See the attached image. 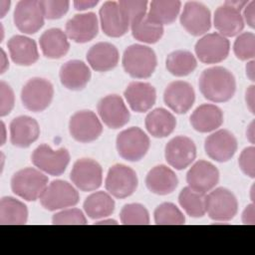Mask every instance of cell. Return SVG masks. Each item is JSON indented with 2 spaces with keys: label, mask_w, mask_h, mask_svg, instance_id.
Listing matches in <instances>:
<instances>
[{
  "label": "cell",
  "mask_w": 255,
  "mask_h": 255,
  "mask_svg": "<svg viewBox=\"0 0 255 255\" xmlns=\"http://www.w3.org/2000/svg\"><path fill=\"white\" fill-rule=\"evenodd\" d=\"M198 86L202 96L213 103L229 101L236 91V81L233 74L220 66L204 70L199 77Z\"/></svg>",
  "instance_id": "cell-1"
},
{
  "label": "cell",
  "mask_w": 255,
  "mask_h": 255,
  "mask_svg": "<svg viewBox=\"0 0 255 255\" xmlns=\"http://www.w3.org/2000/svg\"><path fill=\"white\" fill-rule=\"evenodd\" d=\"M157 65L154 51L144 45L128 46L123 55V67L126 73L134 79L149 78Z\"/></svg>",
  "instance_id": "cell-2"
},
{
  "label": "cell",
  "mask_w": 255,
  "mask_h": 255,
  "mask_svg": "<svg viewBox=\"0 0 255 255\" xmlns=\"http://www.w3.org/2000/svg\"><path fill=\"white\" fill-rule=\"evenodd\" d=\"M47 185L48 177L33 167L20 169L11 178L13 193L26 201H35L40 198Z\"/></svg>",
  "instance_id": "cell-3"
},
{
  "label": "cell",
  "mask_w": 255,
  "mask_h": 255,
  "mask_svg": "<svg viewBox=\"0 0 255 255\" xmlns=\"http://www.w3.org/2000/svg\"><path fill=\"white\" fill-rule=\"evenodd\" d=\"M149 137L137 127H131L121 131L116 140L120 156L128 161H138L148 151Z\"/></svg>",
  "instance_id": "cell-4"
},
{
  "label": "cell",
  "mask_w": 255,
  "mask_h": 255,
  "mask_svg": "<svg viewBox=\"0 0 255 255\" xmlns=\"http://www.w3.org/2000/svg\"><path fill=\"white\" fill-rule=\"evenodd\" d=\"M205 211L214 221H229L238 211L235 195L227 188L218 187L205 195Z\"/></svg>",
  "instance_id": "cell-5"
},
{
  "label": "cell",
  "mask_w": 255,
  "mask_h": 255,
  "mask_svg": "<svg viewBox=\"0 0 255 255\" xmlns=\"http://www.w3.org/2000/svg\"><path fill=\"white\" fill-rule=\"evenodd\" d=\"M79 200L80 195L77 189L69 182L60 179L48 184L40 196L41 205L49 211L75 206Z\"/></svg>",
  "instance_id": "cell-6"
},
{
  "label": "cell",
  "mask_w": 255,
  "mask_h": 255,
  "mask_svg": "<svg viewBox=\"0 0 255 255\" xmlns=\"http://www.w3.org/2000/svg\"><path fill=\"white\" fill-rule=\"evenodd\" d=\"M54 96V88L50 81L35 77L30 79L22 88L21 101L23 106L34 113L46 110Z\"/></svg>",
  "instance_id": "cell-7"
},
{
  "label": "cell",
  "mask_w": 255,
  "mask_h": 255,
  "mask_svg": "<svg viewBox=\"0 0 255 255\" xmlns=\"http://www.w3.org/2000/svg\"><path fill=\"white\" fill-rule=\"evenodd\" d=\"M138 179L136 172L125 164L117 163L110 167L105 186L107 191L116 198H126L134 193Z\"/></svg>",
  "instance_id": "cell-8"
},
{
  "label": "cell",
  "mask_w": 255,
  "mask_h": 255,
  "mask_svg": "<svg viewBox=\"0 0 255 255\" xmlns=\"http://www.w3.org/2000/svg\"><path fill=\"white\" fill-rule=\"evenodd\" d=\"M31 160L39 170L58 176L65 172L70 162V153L64 147L52 149L48 144L43 143L34 149Z\"/></svg>",
  "instance_id": "cell-9"
},
{
  "label": "cell",
  "mask_w": 255,
  "mask_h": 255,
  "mask_svg": "<svg viewBox=\"0 0 255 255\" xmlns=\"http://www.w3.org/2000/svg\"><path fill=\"white\" fill-rule=\"evenodd\" d=\"M69 131L75 140L87 143L99 138L103 132V126L94 112L84 110L71 117Z\"/></svg>",
  "instance_id": "cell-10"
},
{
  "label": "cell",
  "mask_w": 255,
  "mask_h": 255,
  "mask_svg": "<svg viewBox=\"0 0 255 255\" xmlns=\"http://www.w3.org/2000/svg\"><path fill=\"white\" fill-rule=\"evenodd\" d=\"M44 14L37 0H22L15 7L13 20L16 28L24 34H35L44 26Z\"/></svg>",
  "instance_id": "cell-11"
},
{
  "label": "cell",
  "mask_w": 255,
  "mask_h": 255,
  "mask_svg": "<svg viewBox=\"0 0 255 255\" xmlns=\"http://www.w3.org/2000/svg\"><path fill=\"white\" fill-rule=\"evenodd\" d=\"M194 51L200 62L217 64L227 58L230 43L227 38L219 33H209L196 42Z\"/></svg>",
  "instance_id": "cell-12"
},
{
  "label": "cell",
  "mask_w": 255,
  "mask_h": 255,
  "mask_svg": "<svg viewBox=\"0 0 255 255\" xmlns=\"http://www.w3.org/2000/svg\"><path fill=\"white\" fill-rule=\"evenodd\" d=\"M70 178L78 189L93 191L102 185L103 169L94 159L80 158L74 163Z\"/></svg>",
  "instance_id": "cell-13"
},
{
  "label": "cell",
  "mask_w": 255,
  "mask_h": 255,
  "mask_svg": "<svg viewBox=\"0 0 255 255\" xmlns=\"http://www.w3.org/2000/svg\"><path fill=\"white\" fill-rule=\"evenodd\" d=\"M164 157L171 167L178 170L184 169L196 157L195 143L185 135L174 136L165 145Z\"/></svg>",
  "instance_id": "cell-14"
},
{
  "label": "cell",
  "mask_w": 255,
  "mask_h": 255,
  "mask_svg": "<svg viewBox=\"0 0 255 255\" xmlns=\"http://www.w3.org/2000/svg\"><path fill=\"white\" fill-rule=\"evenodd\" d=\"M180 24L192 36L203 35L211 27L210 11L200 2H186L180 15Z\"/></svg>",
  "instance_id": "cell-15"
},
{
  "label": "cell",
  "mask_w": 255,
  "mask_h": 255,
  "mask_svg": "<svg viewBox=\"0 0 255 255\" xmlns=\"http://www.w3.org/2000/svg\"><path fill=\"white\" fill-rule=\"evenodd\" d=\"M237 139L227 129H218L208 135L204 141L206 154L218 162H226L233 157L237 150Z\"/></svg>",
  "instance_id": "cell-16"
},
{
  "label": "cell",
  "mask_w": 255,
  "mask_h": 255,
  "mask_svg": "<svg viewBox=\"0 0 255 255\" xmlns=\"http://www.w3.org/2000/svg\"><path fill=\"white\" fill-rule=\"evenodd\" d=\"M98 113L103 123L113 129L126 126L130 117L126 104L118 95H109L101 99L98 103Z\"/></svg>",
  "instance_id": "cell-17"
},
{
  "label": "cell",
  "mask_w": 255,
  "mask_h": 255,
  "mask_svg": "<svg viewBox=\"0 0 255 255\" xmlns=\"http://www.w3.org/2000/svg\"><path fill=\"white\" fill-rule=\"evenodd\" d=\"M99 14L102 30L107 36L118 38L124 36L128 31L130 23L118 2H105Z\"/></svg>",
  "instance_id": "cell-18"
},
{
  "label": "cell",
  "mask_w": 255,
  "mask_h": 255,
  "mask_svg": "<svg viewBox=\"0 0 255 255\" xmlns=\"http://www.w3.org/2000/svg\"><path fill=\"white\" fill-rule=\"evenodd\" d=\"M219 180V171L215 165L206 160L196 161L186 173L188 187L200 192L207 193L212 190Z\"/></svg>",
  "instance_id": "cell-19"
},
{
  "label": "cell",
  "mask_w": 255,
  "mask_h": 255,
  "mask_svg": "<svg viewBox=\"0 0 255 255\" xmlns=\"http://www.w3.org/2000/svg\"><path fill=\"white\" fill-rule=\"evenodd\" d=\"M163 101L172 112L182 115L192 108L195 101V93L189 83L174 81L165 88Z\"/></svg>",
  "instance_id": "cell-20"
},
{
  "label": "cell",
  "mask_w": 255,
  "mask_h": 255,
  "mask_svg": "<svg viewBox=\"0 0 255 255\" xmlns=\"http://www.w3.org/2000/svg\"><path fill=\"white\" fill-rule=\"evenodd\" d=\"M98 33V18L93 12L77 14L66 23V35L76 43L90 42Z\"/></svg>",
  "instance_id": "cell-21"
},
{
  "label": "cell",
  "mask_w": 255,
  "mask_h": 255,
  "mask_svg": "<svg viewBox=\"0 0 255 255\" xmlns=\"http://www.w3.org/2000/svg\"><path fill=\"white\" fill-rule=\"evenodd\" d=\"M213 24L220 35L225 38L234 37L244 28V20L241 10L230 5L226 1L215 10Z\"/></svg>",
  "instance_id": "cell-22"
},
{
  "label": "cell",
  "mask_w": 255,
  "mask_h": 255,
  "mask_svg": "<svg viewBox=\"0 0 255 255\" xmlns=\"http://www.w3.org/2000/svg\"><path fill=\"white\" fill-rule=\"evenodd\" d=\"M40 135L38 122L28 116H19L10 123V141L14 146L26 148Z\"/></svg>",
  "instance_id": "cell-23"
},
{
  "label": "cell",
  "mask_w": 255,
  "mask_h": 255,
  "mask_svg": "<svg viewBox=\"0 0 255 255\" xmlns=\"http://www.w3.org/2000/svg\"><path fill=\"white\" fill-rule=\"evenodd\" d=\"M128 106L133 112L144 113L150 110L156 101L154 87L144 82H131L124 92Z\"/></svg>",
  "instance_id": "cell-24"
},
{
  "label": "cell",
  "mask_w": 255,
  "mask_h": 255,
  "mask_svg": "<svg viewBox=\"0 0 255 255\" xmlns=\"http://www.w3.org/2000/svg\"><path fill=\"white\" fill-rule=\"evenodd\" d=\"M91 70L80 60H70L60 68L61 84L71 91L83 90L91 80Z\"/></svg>",
  "instance_id": "cell-25"
},
{
  "label": "cell",
  "mask_w": 255,
  "mask_h": 255,
  "mask_svg": "<svg viewBox=\"0 0 255 255\" xmlns=\"http://www.w3.org/2000/svg\"><path fill=\"white\" fill-rule=\"evenodd\" d=\"M117 47L108 42H100L90 48L87 61L91 68L97 72H108L117 67L119 63Z\"/></svg>",
  "instance_id": "cell-26"
},
{
  "label": "cell",
  "mask_w": 255,
  "mask_h": 255,
  "mask_svg": "<svg viewBox=\"0 0 255 255\" xmlns=\"http://www.w3.org/2000/svg\"><path fill=\"white\" fill-rule=\"evenodd\" d=\"M177 184L178 178L174 171L163 164L152 167L145 177L147 189L157 195L172 193L177 187Z\"/></svg>",
  "instance_id": "cell-27"
},
{
  "label": "cell",
  "mask_w": 255,
  "mask_h": 255,
  "mask_svg": "<svg viewBox=\"0 0 255 255\" xmlns=\"http://www.w3.org/2000/svg\"><path fill=\"white\" fill-rule=\"evenodd\" d=\"M12 61L19 66H31L39 59L36 42L23 35H15L7 42Z\"/></svg>",
  "instance_id": "cell-28"
},
{
  "label": "cell",
  "mask_w": 255,
  "mask_h": 255,
  "mask_svg": "<svg viewBox=\"0 0 255 255\" xmlns=\"http://www.w3.org/2000/svg\"><path fill=\"white\" fill-rule=\"evenodd\" d=\"M192 128L199 132H210L223 124V112L212 104H202L190 116Z\"/></svg>",
  "instance_id": "cell-29"
},
{
  "label": "cell",
  "mask_w": 255,
  "mask_h": 255,
  "mask_svg": "<svg viewBox=\"0 0 255 255\" xmlns=\"http://www.w3.org/2000/svg\"><path fill=\"white\" fill-rule=\"evenodd\" d=\"M39 45L43 55L49 59H60L70 49L68 36L59 28L46 30L39 39Z\"/></svg>",
  "instance_id": "cell-30"
},
{
  "label": "cell",
  "mask_w": 255,
  "mask_h": 255,
  "mask_svg": "<svg viewBox=\"0 0 255 255\" xmlns=\"http://www.w3.org/2000/svg\"><path fill=\"white\" fill-rule=\"evenodd\" d=\"M145 128L153 137H166L176 127L175 117L163 108H157L149 112L144 121Z\"/></svg>",
  "instance_id": "cell-31"
},
{
  "label": "cell",
  "mask_w": 255,
  "mask_h": 255,
  "mask_svg": "<svg viewBox=\"0 0 255 255\" xmlns=\"http://www.w3.org/2000/svg\"><path fill=\"white\" fill-rule=\"evenodd\" d=\"M181 2L177 0H154L150 2L147 19L158 26L173 23L179 13Z\"/></svg>",
  "instance_id": "cell-32"
},
{
  "label": "cell",
  "mask_w": 255,
  "mask_h": 255,
  "mask_svg": "<svg viewBox=\"0 0 255 255\" xmlns=\"http://www.w3.org/2000/svg\"><path fill=\"white\" fill-rule=\"evenodd\" d=\"M83 207L89 218L94 220L103 219L114 212L115 200L110 193L97 191L86 198Z\"/></svg>",
  "instance_id": "cell-33"
},
{
  "label": "cell",
  "mask_w": 255,
  "mask_h": 255,
  "mask_svg": "<svg viewBox=\"0 0 255 255\" xmlns=\"http://www.w3.org/2000/svg\"><path fill=\"white\" fill-rule=\"evenodd\" d=\"M28 219L27 206L20 200L4 196L0 200V224L22 225L26 224Z\"/></svg>",
  "instance_id": "cell-34"
},
{
  "label": "cell",
  "mask_w": 255,
  "mask_h": 255,
  "mask_svg": "<svg viewBox=\"0 0 255 255\" xmlns=\"http://www.w3.org/2000/svg\"><path fill=\"white\" fill-rule=\"evenodd\" d=\"M165 67L171 75L175 77H185L196 69L197 61L191 52L176 50L167 56Z\"/></svg>",
  "instance_id": "cell-35"
},
{
  "label": "cell",
  "mask_w": 255,
  "mask_h": 255,
  "mask_svg": "<svg viewBox=\"0 0 255 255\" xmlns=\"http://www.w3.org/2000/svg\"><path fill=\"white\" fill-rule=\"evenodd\" d=\"M132 37L142 43L154 44L159 41L163 35V27L151 23L146 15L135 20L130 24Z\"/></svg>",
  "instance_id": "cell-36"
},
{
  "label": "cell",
  "mask_w": 255,
  "mask_h": 255,
  "mask_svg": "<svg viewBox=\"0 0 255 255\" xmlns=\"http://www.w3.org/2000/svg\"><path fill=\"white\" fill-rule=\"evenodd\" d=\"M205 194L197 192L190 187H184L179 195L178 202L183 210L191 217L199 218L205 215Z\"/></svg>",
  "instance_id": "cell-37"
},
{
  "label": "cell",
  "mask_w": 255,
  "mask_h": 255,
  "mask_svg": "<svg viewBox=\"0 0 255 255\" xmlns=\"http://www.w3.org/2000/svg\"><path fill=\"white\" fill-rule=\"evenodd\" d=\"M154 222L157 225H181L185 222L183 213L176 205L170 202L159 204L154 212Z\"/></svg>",
  "instance_id": "cell-38"
},
{
  "label": "cell",
  "mask_w": 255,
  "mask_h": 255,
  "mask_svg": "<svg viewBox=\"0 0 255 255\" xmlns=\"http://www.w3.org/2000/svg\"><path fill=\"white\" fill-rule=\"evenodd\" d=\"M121 222L125 225H147L149 214L147 209L139 203L126 204L120 213Z\"/></svg>",
  "instance_id": "cell-39"
},
{
  "label": "cell",
  "mask_w": 255,
  "mask_h": 255,
  "mask_svg": "<svg viewBox=\"0 0 255 255\" xmlns=\"http://www.w3.org/2000/svg\"><path fill=\"white\" fill-rule=\"evenodd\" d=\"M235 56L241 60L246 61L255 57V35L252 32H244L240 34L233 45Z\"/></svg>",
  "instance_id": "cell-40"
},
{
  "label": "cell",
  "mask_w": 255,
  "mask_h": 255,
  "mask_svg": "<svg viewBox=\"0 0 255 255\" xmlns=\"http://www.w3.org/2000/svg\"><path fill=\"white\" fill-rule=\"evenodd\" d=\"M52 223L55 225H84L87 224V218L82 210L78 208H69L54 214Z\"/></svg>",
  "instance_id": "cell-41"
},
{
  "label": "cell",
  "mask_w": 255,
  "mask_h": 255,
  "mask_svg": "<svg viewBox=\"0 0 255 255\" xmlns=\"http://www.w3.org/2000/svg\"><path fill=\"white\" fill-rule=\"evenodd\" d=\"M118 3L130 24L146 15L147 1L145 0H121Z\"/></svg>",
  "instance_id": "cell-42"
},
{
  "label": "cell",
  "mask_w": 255,
  "mask_h": 255,
  "mask_svg": "<svg viewBox=\"0 0 255 255\" xmlns=\"http://www.w3.org/2000/svg\"><path fill=\"white\" fill-rule=\"evenodd\" d=\"M40 5L44 17L49 20H55L60 19L68 12L70 2L67 0H41Z\"/></svg>",
  "instance_id": "cell-43"
},
{
  "label": "cell",
  "mask_w": 255,
  "mask_h": 255,
  "mask_svg": "<svg viewBox=\"0 0 255 255\" xmlns=\"http://www.w3.org/2000/svg\"><path fill=\"white\" fill-rule=\"evenodd\" d=\"M239 167L242 170V172L251 177L254 178L255 176V147L254 146H248L245 147L239 156L238 159Z\"/></svg>",
  "instance_id": "cell-44"
},
{
  "label": "cell",
  "mask_w": 255,
  "mask_h": 255,
  "mask_svg": "<svg viewBox=\"0 0 255 255\" xmlns=\"http://www.w3.org/2000/svg\"><path fill=\"white\" fill-rule=\"evenodd\" d=\"M15 97L12 88L1 81L0 83V116L5 117L10 114L14 108Z\"/></svg>",
  "instance_id": "cell-45"
},
{
  "label": "cell",
  "mask_w": 255,
  "mask_h": 255,
  "mask_svg": "<svg viewBox=\"0 0 255 255\" xmlns=\"http://www.w3.org/2000/svg\"><path fill=\"white\" fill-rule=\"evenodd\" d=\"M243 20L250 28L255 27V1H250L243 8Z\"/></svg>",
  "instance_id": "cell-46"
},
{
  "label": "cell",
  "mask_w": 255,
  "mask_h": 255,
  "mask_svg": "<svg viewBox=\"0 0 255 255\" xmlns=\"http://www.w3.org/2000/svg\"><path fill=\"white\" fill-rule=\"evenodd\" d=\"M242 222L244 224H250L253 225L255 224V208L254 204L251 203L246 206L242 213Z\"/></svg>",
  "instance_id": "cell-47"
},
{
  "label": "cell",
  "mask_w": 255,
  "mask_h": 255,
  "mask_svg": "<svg viewBox=\"0 0 255 255\" xmlns=\"http://www.w3.org/2000/svg\"><path fill=\"white\" fill-rule=\"evenodd\" d=\"M254 86H250L247 91H246V94H245V101H246V105H247V108L248 110L250 111L251 114H254L255 112V91H254Z\"/></svg>",
  "instance_id": "cell-48"
},
{
  "label": "cell",
  "mask_w": 255,
  "mask_h": 255,
  "mask_svg": "<svg viewBox=\"0 0 255 255\" xmlns=\"http://www.w3.org/2000/svg\"><path fill=\"white\" fill-rule=\"evenodd\" d=\"M99 3L98 0H77L74 2V7L76 10H86V9H89V8H93L94 6H96L97 4Z\"/></svg>",
  "instance_id": "cell-49"
},
{
  "label": "cell",
  "mask_w": 255,
  "mask_h": 255,
  "mask_svg": "<svg viewBox=\"0 0 255 255\" xmlns=\"http://www.w3.org/2000/svg\"><path fill=\"white\" fill-rule=\"evenodd\" d=\"M254 64H255V62L252 60V61L248 62L247 65H246V75H247L248 79L251 82L255 81V67H254Z\"/></svg>",
  "instance_id": "cell-50"
},
{
  "label": "cell",
  "mask_w": 255,
  "mask_h": 255,
  "mask_svg": "<svg viewBox=\"0 0 255 255\" xmlns=\"http://www.w3.org/2000/svg\"><path fill=\"white\" fill-rule=\"evenodd\" d=\"M246 136L248 138V140L254 144V139H255V131H254V121H252L249 125V127L247 128V130H246Z\"/></svg>",
  "instance_id": "cell-51"
},
{
  "label": "cell",
  "mask_w": 255,
  "mask_h": 255,
  "mask_svg": "<svg viewBox=\"0 0 255 255\" xmlns=\"http://www.w3.org/2000/svg\"><path fill=\"white\" fill-rule=\"evenodd\" d=\"M9 68V62H8V58L4 52L3 49H1V74H4L6 72V70Z\"/></svg>",
  "instance_id": "cell-52"
},
{
  "label": "cell",
  "mask_w": 255,
  "mask_h": 255,
  "mask_svg": "<svg viewBox=\"0 0 255 255\" xmlns=\"http://www.w3.org/2000/svg\"><path fill=\"white\" fill-rule=\"evenodd\" d=\"M10 4H11V2L9 0L8 1H4V0L0 1V17L1 18H3L5 16V14L9 11Z\"/></svg>",
  "instance_id": "cell-53"
},
{
  "label": "cell",
  "mask_w": 255,
  "mask_h": 255,
  "mask_svg": "<svg viewBox=\"0 0 255 255\" xmlns=\"http://www.w3.org/2000/svg\"><path fill=\"white\" fill-rule=\"evenodd\" d=\"M95 224H97V225H107V224H118V222L116 221V220H114V219H105V218H103L102 220H99V221H97Z\"/></svg>",
  "instance_id": "cell-54"
},
{
  "label": "cell",
  "mask_w": 255,
  "mask_h": 255,
  "mask_svg": "<svg viewBox=\"0 0 255 255\" xmlns=\"http://www.w3.org/2000/svg\"><path fill=\"white\" fill-rule=\"evenodd\" d=\"M1 136H2V140H1V145L4 144L5 142V138H6V134H5V126H4V123L1 122Z\"/></svg>",
  "instance_id": "cell-55"
},
{
  "label": "cell",
  "mask_w": 255,
  "mask_h": 255,
  "mask_svg": "<svg viewBox=\"0 0 255 255\" xmlns=\"http://www.w3.org/2000/svg\"><path fill=\"white\" fill-rule=\"evenodd\" d=\"M253 192H254V185L251 187V200L254 201V197H253Z\"/></svg>",
  "instance_id": "cell-56"
}]
</instances>
